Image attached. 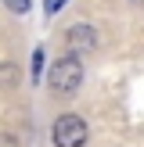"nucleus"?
<instances>
[{
	"label": "nucleus",
	"mask_w": 144,
	"mask_h": 147,
	"mask_svg": "<svg viewBox=\"0 0 144 147\" xmlns=\"http://www.w3.org/2000/svg\"><path fill=\"white\" fill-rule=\"evenodd\" d=\"M47 83H50V90L61 93V97L76 93L79 83H83V65H79V57H76V54L58 57V61L50 65V79H47Z\"/></svg>",
	"instance_id": "nucleus-1"
},
{
	"label": "nucleus",
	"mask_w": 144,
	"mask_h": 147,
	"mask_svg": "<svg viewBox=\"0 0 144 147\" xmlns=\"http://www.w3.org/2000/svg\"><path fill=\"white\" fill-rule=\"evenodd\" d=\"M54 144L58 147H83L86 144V122L79 115H61L54 122Z\"/></svg>",
	"instance_id": "nucleus-2"
},
{
	"label": "nucleus",
	"mask_w": 144,
	"mask_h": 147,
	"mask_svg": "<svg viewBox=\"0 0 144 147\" xmlns=\"http://www.w3.org/2000/svg\"><path fill=\"white\" fill-rule=\"evenodd\" d=\"M65 40H69L72 54H86V50L97 47V29L94 25H72L69 32H65Z\"/></svg>",
	"instance_id": "nucleus-3"
},
{
	"label": "nucleus",
	"mask_w": 144,
	"mask_h": 147,
	"mask_svg": "<svg viewBox=\"0 0 144 147\" xmlns=\"http://www.w3.org/2000/svg\"><path fill=\"white\" fill-rule=\"evenodd\" d=\"M40 76H43V47H36V54H33V83H40Z\"/></svg>",
	"instance_id": "nucleus-4"
},
{
	"label": "nucleus",
	"mask_w": 144,
	"mask_h": 147,
	"mask_svg": "<svg viewBox=\"0 0 144 147\" xmlns=\"http://www.w3.org/2000/svg\"><path fill=\"white\" fill-rule=\"evenodd\" d=\"M4 4L11 7L14 14H25V11H29V0H4Z\"/></svg>",
	"instance_id": "nucleus-5"
},
{
	"label": "nucleus",
	"mask_w": 144,
	"mask_h": 147,
	"mask_svg": "<svg viewBox=\"0 0 144 147\" xmlns=\"http://www.w3.org/2000/svg\"><path fill=\"white\" fill-rule=\"evenodd\" d=\"M61 7H65V0H43V11L47 14H58Z\"/></svg>",
	"instance_id": "nucleus-6"
},
{
	"label": "nucleus",
	"mask_w": 144,
	"mask_h": 147,
	"mask_svg": "<svg viewBox=\"0 0 144 147\" xmlns=\"http://www.w3.org/2000/svg\"><path fill=\"white\" fill-rule=\"evenodd\" d=\"M130 4H137V7H144V0H130Z\"/></svg>",
	"instance_id": "nucleus-7"
}]
</instances>
